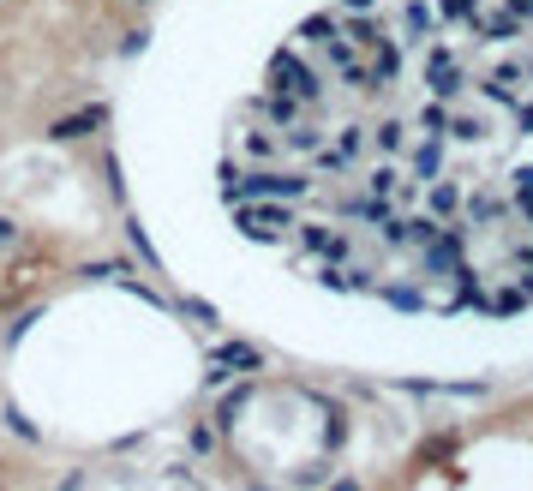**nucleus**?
<instances>
[{
  "label": "nucleus",
  "mask_w": 533,
  "mask_h": 491,
  "mask_svg": "<svg viewBox=\"0 0 533 491\" xmlns=\"http://www.w3.org/2000/svg\"><path fill=\"white\" fill-rule=\"evenodd\" d=\"M264 114H270L276 126H300V114H306V96H300V90H276V96H264Z\"/></svg>",
  "instance_id": "4"
},
{
  "label": "nucleus",
  "mask_w": 533,
  "mask_h": 491,
  "mask_svg": "<svg viewBox=\"0 0 533 491\" xmlns=\"http://www.w3.org/2000/svg\"><path fill=\"white\" fill-rule=\"evenodd\" d=\"M0 426H6V432H12V438H24V444H42V432H36V426H30V420H24V414H18V408H12V402H6V408H0Z\"/></svg>",
  "instance_id": "10"
},
{
  "label": "nucleus",
  "mask_w": 533,
  "mask_h": 491,
  "mask_svg": "<svg viewBox=\"0 0 533 491\" xmlns=\"http://www.w3.org/2000/svg\"><path fill=\"white\" fill-rule=\"evenodd\" d=\"M510 18H533V0H510Z\"/></svg>",
  "instance_id": "28"
},
{
  "label": "nucleus",
  "mask_w": 533,
  "mask_h": 491,
  "mask_svg": "<svg viewBox=\"0 0 533 491\" xmlns=\"http://www.w3.org/2000/svg\"><path fill=\"white\" fill-rule=\"evenodd\" d=\"M108 120H114V108L108 102H84V108H72V114H60V120H48L42 126V144H90V138H102L108 132Z\"/></svg>",
  "instance_id": "1"
},
{
  "label": "nucleus",
  "mask_w": 533,
  "mask_h": 491,
  "mask_svg": "<svg viewBox=\"0 0 533 491\" xmlns=\"http://www.w3.org/2000/svg\"><path fill=\"white\" fill-rule=\"evenodd\" d=\"M18 246H24V228L12 216H0V252H18Z\"/></svg>",
  "instance_id": "21"
},
{
  "label": "nucleus",
  "mask_w": 533,
  "mask_h": 491,
  "mask_svg": "<svg viewBox=\"0 0 533 491\" xmlns=\"http://www.w3.org/2000/svg\"><path fill=\"white\" fill-rule=\"evenodd\" d=\"M456 204H462V186H456V180H438V186H432V210H438V216H450Z\"/></svg>",
  "instance_id": "14"
},
{
  "label": "nucleus",
  "mask_w": 533,
  "mask_h": 491,
  "mask_svg": "<svg viewBox=\"0 0 533 491\" xmlns=\"http://www.w3.org/2000/svg\"><path fill=\"white\" fill-rule=\"evenodd\" d=\"M300 36H306V42H330V36H342V30H336V18H306Z\"/></svg>",
  "instance_id": "17"
},
{
  "label": "nucleus",
  "mask_w": 533,
  "mask_h": 491,
  "mask_svg": "<svg viewBox=\"0 0 533 491\" xmlns=\"http://www.w3.org/2000/svg\"><path fill=\"white\" fill-rule=\"evenodd\" d=\"M120 228H126V246H132V252H138V258H144V264H150V270L162 276V258H156V246H150V234H144V222H138V216H126Z\"/></svg>",
  "instance_id": "5"
},
{
  "label": "nucleus",
  "mask_w": 533,
  "mask_h": 491,
  "mask_svg": "<svg viewBox=\"0 0 533 491\" xmlns=\"http://www.w3.org/2000/svg\"><path fill=\"white\" fill-rule=\"evenodd\" d=\"M42 312H48V306H42V300H30V306H24V312H18V318L6 324V348H12V342H24V330H30V324H36Z\"/></svg>",
  "instance_id": "12"
},
{
  "label": "nucleus",
  "mask_w": 533,
  "mask_h": 491,
  "mask_svg": "<svg viewBox=\"0 0 533 491\" xmlns=\"http://www.w3.org/2000/svg\"><path fill=\"white\" fill-rule=\"evenodd\" d=\"M324 491H366V486H360V480H354V474H342V480H336V486H324Z\"/></svg>",
  "instance_id": "27"
},
{
  "label": "nucleus",
  "mask_w": 533,
  "mask_h": 491,
  "mask_svg": "<svg viewBox=\"0 0 533 491\" xmlns=\"http://www.w3.org/2000/svg\"><path fill=\"white\" fill-rule=\"evenodd\" d=\"M222 372H234V378H258L264 366H270V354L258 348V342H240V336H228V342H216V354H210Z\"/></svg>",
  "instance_id": "3"
},
{
  "label": "nucleus",
  "mask_w": 533,
  "mask_h": 491,
  "mask_svg": "<svg viewBox=\"0 0 533 491\" xmlns=\"http://www.w3.org/2000/svg\"><path fill=\"white\" fill-rule=\"evenodd\" d=\"M342 444H348V414H342V408H330V420H324V450L336 456Z\"/></svg>",
  "instance_id": "13"
},
{
  "label": "nucleus",
  "mask_w": 533,
  "mask_h": 491,
  "mask_svg": "<svg viewBox=\"0 0 533 491\" xmlns=\"http://www.w3.org/2000/svg\"><path fill=\"white\" fill-rule=\"evenodd\" d=\"M420 126H426V132H456V120H450V108H444V102L420 108Z\"/></svg>",
  "instance_id": "15"
},
{
  "label": "nucleus",
  "mask_w": 533,
  "mask_h": 491,
  "mask_svg": "<svg viewBox=\"0 0 533 491\" xmlns=\"http://www.w3.org/2000/svg\"><path fill=\"white\" fill-rule=\"evenodd\" d=\"M372 138H378V150H384V156H396V150L408 144V126L390 114V120H378V126H372Z\"/></svg>",
  "instance_id": "6"
},
{
  "label": "nucleus",
  "mask_w": 533,
  "mask_h": 491,
  "mask_svg": "<svg viewBox=\"0 0 533 491\" xmlns=\"http://www.w3.org/2000/svg\"><path fill=\"white\" fill-rule=\"evenodd\" d=\"M516 198H528V204H533V168H522V174H516Z\"/></svg>",
  "instance_id": "26"
},
{
  "label": "nucleus",
  "mask_w": 533,
  "mask_h": 491,
  "mask_svg": "<svg viewBox=\"0 0 533 491\" xmlns=\"http://www.w3.org/2000/svg\"><path fill=\"white\" fill-rule=\"evenodd\" d=\"M348 36H354V48H366V54H378V48H384V30H378L372 18H354V24H348Z\"/></svg>",
  "instance_id": "8"
},
{
  "label": "nucleus",
  "mask_w": 533,
  "mask_h": 491,
  "mask_svg": "<svg viewBox=\"0 0 533 491\" xmlns=\"http://www.w3.org/2000/svg\"><path fill=\"white\" fill-rule=\"evenodd\" d=\"M186 450H192V456H210V450H216V432H210V426H192V432H186Z\"/></svg>",
  "instance_id": "20"
},
{
  "label": "nucleus",
  "mask_w": 533,
  "mask_h": 491,
  "mask_svg": "<svg viewBox=\"0 0 533 491\" xmlns=\"http://www.w3.org/2000/svg\"><path fill=\"white\" fill-rule=\"evenodd\" d=\"M516 264H528L533 270V246H516Z\"/></svg>",
  "instance_id": "29"
},
{
  "label": "nucleus",
  "mask_w": 533,
  "mask_h": 491,
  "mask_svg": "<svg viewBox=\"0 0 533 491\" xmlns=\"http://www.w3.org/2000/svg\"><path fill=\"white\" fill-rule=\"evenodd\" d=\"M180 306H186V312H192V318H198V324H222V318H216V306H210V300H180Z\"/></svg>",
  "instance_id": "23"
},
{
  "label": "nucleus",
  "mask_w": 533,
  "mask_h": 491,
  "mask_svg": "<svg viewBox=\"0 0 533 491\" xmlns=\"http://www.w3.org/2000/svg\"><path fill=\"white\" fill-rule=\"evenodd\" d=\"M408 24H414V30H432V24H438V18H432V12H426V6H408Z\"/></svg>",
  "instance_id": "24"
},
{
  "label": "nucleus",
  "mask_w": 533,
  "mask_h": 491,
  "mask_svg": "<svg viewBox=\"0 0 533 491\" xmlns=\"http://www.w3.org/2000/svg\"><path fill=\"white\" fill-rule=\"evenodd\" d=\"M462 450V432H438L432 444H420V462H450Z\"/></svg>",
  "instance_id": "7"
},
{
  "label": "nucleus",
  "mask_w": 533,
  "mask_h": 491,
  "mask_svg": "<svg viewBox=\"0 0 533 491\" xmlns=\"http://www.w3.org/2000/svg\"><path fill=\"white\" fill-rule=\"evenodd\" d=\"M414 168H420V174H438V144H420V150H414Z\"/></svg>",
  "instance_id": "22"
},
{
  "label": "nucleus",
  "mask_w": 533,
  "mask_h": 491,
  "mask_svg": "<svg viewBox=\"0 0 533 491\" xmlns=\"http://www.w3.org/2000/svg\"><path fill=\"white\" fill-rule=\"evenodd\" d=\"M348 150H318V174H348Z\"/></svg>",
  "instance_id": "19"
},
{
  "label": "nucleus",
  "mask_w": 533,
  "mask_h": 491,
  "mask_svg": "<svg viewBox=\"0 0 533 491\" xmlns=\"http://www.w3.org/2000/svg\"><path fill=\"white\" fill-rule=\"evenodd\" d=\"M126 6H132V12H150V6H156V0H126Z\"/></svg>",
  "instance_id": "31"
},
{
  "label": "nucleus",
  "mask_w": 533,
  "mask_h": 491,
  "mask_svg": "<svg viewBox=\"0 0 533 491\" xmlns=\"http://www.w3.org/2000/svg\"><path fill=\"white\" fill-rule=\"evenodd\" d=\"M336 150H348V156H360V126H342V144Z\"/></svg>",
  "instance_id": "25"
},
{
  "label": "nucleus",
  "mask_w": 533,
  "mask_h": 491,
  "mask_svg": "<svg viewBox=\"0 0 533 491\" xmlns=\"http://www.w3.org/2000/svg\"><path fill=\"white\" fill-rule=\"evenodd\" d=\"M366 186H372V198H390V192L402 186V174H396V168L384 162V168H372V180H366Z\"/></svg>",
  "instance_id": "16"
},
{
  "label": "nucleus",
  "mask_w": 533,
  "mask_h": 491,
  "mask_svg": "<svg viewBox=\"0 0 533 491\" xmlns=\"http://www.w3.org/2000/svg\"><path fill=\"white\" fill-rule=\"evenodd\" d=\"M342 6H348V12H366V6H372V0H342Z\"/></svg>",
  "instance_id": "30"
},
{
  "label": "nucleus",
  "mask_w": 533,
  "mask_h": 491,
  "mask_svg": "<svg viewBox=\"0 0 533 491\" xmlns=\"http://www.w3.org/2000/svg\"><path fill=\"white\" fill-rule=\"evenodd\" d=\"M288 144H294V150H324V138H318V126H312V120H300V126L288 132Z\"/></svg>",
  "instance_id": "18"
},
{
  "label": "nucleus",
  "mask_w": 533,
  "mask_h": 491,
  "mask_svg": "<svg viewBox=\"0 0 533 491\" xmlns=\"http://www.w3.org/2000/svg\"><path fill=\"white\" fill-rule=\"evenodd\" d=\"M102 180H108V198L126 204V180H120V156L114 150H102Z\"/></svg>",
  "instance_id": "11"
},
{
  "label": "nucleus",
  "mask_w": 533,
  "mask_h": 491,
  "mask_svg": "<svg viewBox=\"0 0 533 491\" xmlns=\"http://www.w3.org/2000/svg\"><path fill=\"white\" fill-rule=\"evenodd\" d=\"M144 48H150V24H144V18H138V24H132V30H126V36H120V48H114V54H120V60H138V54H144Z\"/></svg>",
  "instance_id": "9"
},
{
  "label": "nucleus",
  "mask_w": 533,
  "mask_h": 491,
  "mask_svg": "<svg viewBox=\"0 0 533 491\" xmlns=\"http://www.w3.org/2000/svg\"><path fill=\"white\" fill-rule=\"evenodd\" d=\"M306 198L312 192V180L306 174H276V168H264V174H246V180H228V204L234 198Z\"/></svg>",
  "instance_id": "2"
}]
</instances>
